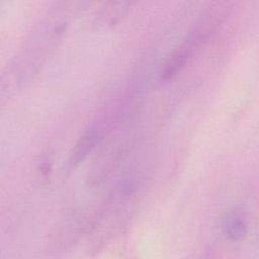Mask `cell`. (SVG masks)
Returning <instances> with one entry per match:
<instances>
[{"mask_svg": "<svg viewBox=\"0 0 259 259\" xmlns=\"http://www.w3.org/2000/svg\"><path fill=\"white\" fill-rule=\"evenodd\" d=\"M203 35L204 31L201 28L195 29L188 35L183 44L177 48L165 62L161 71V79L165 81L171 79L182 69V67L191 57L194 48L197 47L201 41Z\"/></svg>", "mask_w": 259, "mask_h": 259, "instance_id": "cell-1", "label": "cell"}, {"mask_svg": "<svg viewBox=\"0 0 259 259\" xmlns=\"http://www.w3.org/2000/svg\"><path fill=\"white\" fill-rule=\"evenodd\" d=\"M223 231L225 236L234 242L242 241L247 236V220L244 209L234 207L223 219Z\"/></svg>", "mask_w": 259, "mask_h": 259, "instance_id": "cell-2", "label": "cell"}, {"mask_svg": "<svg viewBox=\"0 0 259 259\" xmlns=\"http://www.w3.org/2000/svg\"><path fill=\"white\" fill-rule=\"evenodd\" d=\"M101 130L100 126L92 125L80 137L76 143L70 157L71 165L75 166L82 162L95 148L101 139Z\"/></svg>", "mask_w": 259, "mask_h": 259, "instance_id": "cell-3", "label": "cell"}]
</instances>
